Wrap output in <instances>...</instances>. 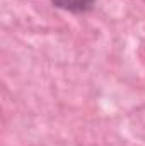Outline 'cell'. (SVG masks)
<instances>
[{
  "mask_svg": "<svg viewBox=\"0 0 145 146\" xmlns=\"http://www.w3.org/2000/svg\"><path fill=\"white\" fill-rule=\"evenodd\" d=\"M92 2L94 0H53V3L56 7H62V9H67V10H72V12L89 10Z\"/></svg>",
  "mask_w": 145,
  "mask_h": 146,
  "instance_id": "6da1fadb",
  "label": "cell"
}]
</instances>
